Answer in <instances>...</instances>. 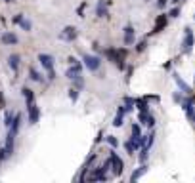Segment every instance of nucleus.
Instances as JSON below:
<instances>
[{
	"label": "nucleus",
	"mask_w": 195,
	"mask_h": 183,
	"mask_svg": "<svg viewBox=\"0 0 195 183\" xmlns=\"http://www.w3.org/2000/svg\"><path fill=\"white\" fill-rule=\"evenodd\" d=\"M84 65H86L88 71H98L101 61H100V57H96V55H84Z\"/></svg>",
	"instance_id": "obj_1"
},
{
	"label": "nucleus",
	"mask_w": 195,
	"mask_h": 183,
	"mask_svg": "<svg viewBox=\"0 0 195 183\" xmlns=\"http://www.w3.org/2000/svg\"><path fill=\"white\" fill-rule=\"evenodd\" d=\"M193 50V31L186 27V38H184V53H191Z\"/></svg>",
	"instance_id": "obj_2"
},
{
	"label": "nucleus",
	"mask_w": 195,
	"mask_h": 183,
	"mask_svg": "<svg viewBox=\"0 0 195 183\" xmlns=\"http://www.w3.org/2000/svg\"><path fill=\"white\" fill-rule=\"evenodd\" d=\"M27 111H29V124H37L38 122V117H40L38 107L34 105V103H31V105H27Z\"/></svg>",
	"instance_id": "obj_3"
},
{
	"label": "nucleus",
	"mask_w": 195,
	"mask_h": 183,
	"mask_svg": "<svg viewBox=\"0 0 195 183\" xmlns=\"http://www.w3.org/2000/svg\"><path fill=\"white\" fill-rule=\"evenodd\" d=\"M109 158H111V164H113V174H115V176H121V174H122V160L115 155V153H111Z\"/></svg>",
	"instance_id": "obj_4"
},
{
	"label": "nucleus",
	"mask_w": 195,
	"mask_h": 183,
	"mask_svg": "<svg viewBox=\"0 0 195 183\" xmlns=\"http://www.w3.org/2000/svg\"><path fill=\"white\" fill-rule=\"evenodd\" d=\"M80 73H82V65H80V63L77 61V63H71V69H67V73H65V76L73 80V78H75V76H78Z\"/></svg>",
	"instance_id": "obj_5"
},
{
	"label": "nucleus",
	"mask_w": 195,
	"mask_h": 183,
	"mask_svg": "<svg viewBox=\"0 0 195 183\" xmlns=\"http://www.w3.org/2000/svg\"><path fill=\"white\" fill-rule=\"evenodd\" d=\"M38 61H40V65L48 71V69H54V57L52 55H48V53H40L38 55Z\"/></svg>",
	"instance_id": "obj_6"
},
{
	"label": "nucleus",
	"mask_w": 195,
	"mask_h": 183,
	"mask_svg": "<svg viewBox=\"0 0 195 183\" xmlns=\"http://www.w3.org/2000/svg\"><path fill=\"white\" fill-rule=\"evenodd\" d=\"M172 78H174V82L180 86V90L184 92V94H188V96H189L191 92H193V90H191V86H188V84L182 80V76H178V73H172Z\"/></svg>",
	"instance_id": "obj_7"
},
{
	"label": "nucleus",
	"mask_w": 195,
	"mask_h": 183,
	"mask_svg": "<svg viewBox=\"0 0 195 183\" xmlns=\"http://www.w3.org/2000/svg\"><path fill=\"white\" fill-rule=\"evenodd\" d=\"M77 34H78V32H77V29H75V27H65V29H63V32H61V38H63V40H67V42H71V40H75V38H77Z\"/></svg>",
	"instance_id": "obj_8"
},
{
	"label": "nucleus",
	"mask_w": 195,
	"mask_h": 183,
	"mask_svg": "<svg viewBox=\"0 0 195 183\" xmlns=\"http://www.w3.org/2000/svg\"><path fill=\"white\" fill-rule=\"evenodd\" d=\"M19 126H21V114H14V120H11V124H10V134L17 135Z\"/></svg>",
	"instance_id": "obj_9"
},
{
	"label": "nucleus",
	"mask_w": 195,
	"mask_h": 183,
	"mask_svg": "<svg viewBox=\"0 0 195 183\" xmlns=\"http://www.w3.org/2000/svg\"><path fill=\"white\" fill-rule=\"evenodd\" d=\"M166 23H168V17H166V15H159L157 21H155V29H153V32H161V31L166 27Z\"/></svg>",
	"instance_id": "obj_10"
},
{
	"label": "nucleus",
	"mask_w": 195,
	"mask_h": 183,
	"mask_svg": "<svg viewBox=\"0 0 195 183\" xmlns=\"http://www.w3.org/2000/svg\"><path fill=\"white\" fill-rule=\"evenodd\" d=\"M136 36H134V29L128 25V27H124V44L128 46V44H134Z\"/></svg>",
	"instance_id": "obj_11"
},
{
	"label": "nucleus",
	"mask_w": 195,
	"mask_h": 183,
	"mask_svg": "<svg viewBox=\"0 0 195 183\" xmlns=\"http://www.w3.org/2000/svg\"><path fill=\"white\" fill-rule=\"evenodd\" d=\"M2 42H4V44H8V46H11V44H17V42H19V38L16 36L14 32H4V34H2Z\"/></svg>",
	"instance_id": "obj_12"
},
{
	"label": "nucleus",
	"mask_w": 195,
	"mask_h": 183,
	"mask_svg": "<svg viewBox=\"0 0 195 183\" xmlns=\"http://www.w3.org/2000/svg\"><path fill=\"white\" fill-rule=\"evenodd\" d=\"M105 0H100L98 2V6H96V14H98V17H107V8H105Z\"/></svg>",
	"instance_id": "obj_13"
},
{
	"label": "nucleus",
	"mask_w": 195,
	"mask_h": 183,
	"mask_svg": "<svg viewBox=\"0 0 195 183\" xmlns=\"http://www.w3.org/2000/svg\"><path fill=\"white\" fill-rule=\"evenodd\" d=\"M19 61H21V57H19L17 53H11V55L8 57V65L14 69V71H17V69H19Z\"/></svg>",
	"instance_id": "obj_14"
},
{
	"label": "nucleus",
	"mask_w": 195,
	"mask_h": 183,
	"mask_svg": "<svg viewBox=\"0 0 195 183\" xmlns=\"http://www.w3.org/2000/svg\"><path fill=\"white\" fill-rule=\"evenodd\" d=\"M21 92H23V97H25L27 105H31V103H34V94H33V90H31V88H27V86H25V88H23Z\"/></svg>",
	"instance_id": "obj_15"
},
{
	"label": "nucleus",
	"mask_w": 195,
	"mask_h": 183,
	"mask_svg": "<svg viewBox=\"0 0 195 183\" xmlns=\"http://www.w3.org/2000/svg\"><path fill=\"white\" fill-rule=\"evenodd\" d=\"M122 114H124V107H119V111H117V117H115V120H113V126H122Z\"/></svg>",
	"instance_id": "obj_16"
},
{
	"label": "nucleus",
	"mask_w": 195,
	"mask_h": 183,
	"mask_svg": "<svg viewBox=\"0 0 195 183\" xmlns=\"http://www.w3.org/2000/svg\"><path fill=\"white\" fill-rule=\"evenodd\" d=\"M29 74H31V80H37V82H42V74L37 71V69H29Z\"/></svg>",
	"instance_id": "obj_17"
},
{
	"label": "nucleus",
	"mask_w": 195,
	"mask_h": 183,
	"mask_svg": "<svg viewBox=\"0 0 195 183\" xmlns=\"http://www.w3.org/2000/svg\"><path fill=\"white\" fill-rule=\"evenodd\" d=\"M136 107L140 113H147V99H138L136 101Z\"/></svg>",
	"instance_id": "obj_18"
},
{
	"label": "nucleus",
	"mask_w": 195,
	"mask_h": 183,
	"mask_svg": "<svg viewBox=\"0 0 195 183\" xmlns=\"http://www.w3.org/2000/svg\"><path fill=\"white\" fill-rule=\"evenodd\" d=\"M144 174H145V166H140V168H138V170L134 172V174L130 176V179H132V181H136L138 177H140V176H144Z\"/></svg>",
	"instance_id": "obj_19"
},
{
	"label": "nucleus",
	"mask_w": 195,
	"mask_h": 183,
	"mask_svg": "<svg viewBox=\"0 0 195 183\" xmlns=\"http://www.w3.org/2000/svg\"><path fill=\"white\" fill-rule=\"evenodd\" d=\"M17 25H21V27H23V29H25V31H31V29H33V25H31V21H27V19H23V17L19 19V23H17Z\"/></svg>",
	"instance_id": "obj_20"
},
{
	"label": "nucleus",
	"mask_w": 195,
	"mask_h": 183,
	"mask_svg": "<svg viewBox=\"0 0 195 183\" xmlns=\"http://www.w3.org/2000/svg\"><path fill=\"white\" fill-rule=\"evenodd\" d=\"M69 99H71L73 103L78 99V90H77V88H71V90H69Z\"/></svg>",
	"instance_id": "obj_21"
},
{
	"label": "nucleus",
	"mask_w": 195,
	"mask_h": 183,
	"mask_svg": "<svg viewBox=\"0 0 195 183\" xmlns=\"http://www.w3.org/2000/svg\"><path fill=\"white\" fill-rule=\"evenodd\" d=\"M73 80H75V88H77V90H80V88L84 86V80H82V76H80V74H78V76H75Z\"/></svg>",
	"instance_id": "obj_22"
},
{
	"label": "nucleus",
	"mask_w": 195,
	"mask_h": 183,
	"mask_svg": "<svg viewBox=\"0 0 195 183\" xmlns=\"http://www.w3.org/2000/svg\"><path fill=\"white\" fill-rule=\"evenodd\" d=\"M124 111L128 113V111H132V105H134V99H130V97H124Z\"/></svg>",
	"instance_id": "obj_23"
},
{
	"label": "nucleus",
	"mask_w": 195,
	"mask_h": 183,
	"mask_svg": "<svg viewBox=\"0 0 195 183\" xmlns=\"http://www.w3.org/2000/svg\"><path fill=\"white\" fill-rule=\"evenodd\" d=\"M124 149H126L128 153H134V151H136V145H134V141H132V139H130V141H126V143H124Z\"/></svg>",
	"instance_id": "obj_24"
},
{
	"label": "nucleus",
	"mask_w": 195,
	"mask_h": 183,
	"mask_svg": "<svg viewBox=\"0 0 195 183\" xmlns=\"http://www.w3.org/2000/svg\"><path fill=\"white\" fill-rule=\"evenodd\" d=\"M11 120H14V114L11 113H6V117H4V124L10 128V124H11Z\"/></svg>",
	"instance_id": "obj_25"
},
{
	"label": "nucleus",
	"mask_w": 195,
	"mask_h": 183,
	"mask_svg": "<svg viewBox=\"0 0 195 183\" xmlns=\"http://www.w3.org/2000/svg\"><path fill=\"white\" fill-rule=\"evenodd\" d=\"M107 143H109L111 147H117V145H119V141H117V139H115V137H113V135H109V137H107Z\"/></svg>",
	"instance_id": "obj_26"
},
{
	"label": "nucleus",
	"mask_w": 195,
	"mask_h": 183,
	"mask_svg": "<svg viewBox=\"0 0 195 183\" xmlns=\"http://www.w3.org/2000/svg\"><path fill=\"white\" fill-rule=\"evenodd\" d=\"M168 15H172V17H178V15H180V8H172Z\"/></svg>",
	"instance_id": "obj_27"
},
{
	"label": "nucleus",
	"mask_w": 195,
	"mask_h": 183,
	"mask_svg": "<svg viewBox=\"0 0 195 183\" xmlns=\"http://www.w3.org/2000/svg\"><path fill=\"white\" fill-rule=\"evenodd\" d=\"M132 135H140V126H138V124L132 126Z\"/></svg>",
	"instance_id": "obj_28"
},
{
	"label": "nucleus",
	"mask_w": 195,
	"mask_h": 183,
	"mask_svg": "<svg viewBox=\"0 0 195 183\" xmlns=\"http://www.w3.org/2000/svg\"><path fill=\"white\" fill-rule=\"evenodd\" d=\"M4 158H8V155H6V149L2 147V149H0V162H2Z\"/></svg>",
	"instance_id": "obj_29"
},
{
	"label": "nucleus",
	"mask_w": 195,
	"mask_h": 183,
	"mask_svg": "<svg viewBox=\"0 0 195 183\" xmlns=\"http://www.w3.org/2000/svg\"><path fill=\"white\" fill-rule=\"evenodd\" d=\"M145 46H147L145 42H140V44H138V48H136V50H138V52H144V50H145Z\"/></svg>",
	"instance_id": "obj_30"
},
{
	"label": "nucleus",
	"mask_w": 195,
	"mask_h": 183,
	"mask_svg": "<svg viewBox=\"0 0 195 183\" xmlns=\"http://www.w3.org/2000/svg\"><path fill=\"white\" fill-rule=\"evenodd\" d=\"M147 126H151V128H153V124H155V118L153 117H147V122H145Z\"/></svg>",
	"instance_id": "obj_31"
},
{
	"label": "nucleus",
	"mask_w": 195,
	"mask_h": 183,
	"mask_svg": "<svg viewBox=\"0 0 195 183\" xmlns=\"http://www.w3.org/2000/svg\"><path fill=\"white\" fill-rule=\"evenodd\" d=\"M48 78H50V80H54V78H55V73H54V69H48Z\"/></svg>",
	"instance_id": "obj_32"
},
{
	"label": "nucleus",
	"mask_w": 195,
	"mask_h": 183,
	"mask_svg": "<svg viewBox=\"0 0 195 183\" xmlns=\"http://www.w3.org/2000/svg\"><path fill=\"white\" fill-rule=\"evenodd\" d=\"M84 8H86V4H82V6L78 8V15H80V17H82V14H84Z\"/></svg>",
	"instance_id": "obj_33"
},
{
	"label": "nucleus",
	"mask_w": 195,
	"mask_h": 183,
	"mask_svg": "<svg viewBox=\"0 0 195 183\" xmlns=\"http://www.w3.org/2000/svg\"><path fill=\"white\" fill-rule=\"evenodd\" d=\"M157 6H159V8H165V6H166V0H159Z\"/></svg>",
	"instance_id": "obj_34"
},
{
	"label": "nucleus",
	"mask_w": 195,
	"mask_h": 183,
	"mask_svg": "<svg viewBox=\"0 0 195 183\" xmlns=\"http://www.w3.org/2000/svg\"><path fill=\"white\" fill-rule=\"evenodd\" d=\"M2 107H4V96L0 94V109H2Z\"/></svg>",
	"instance_id": "obj_35"
},
{
	"label": "nucleus",
	"mask_w": 195,
	"mask_h": 183,
	"mask_svg": "<svg viewBox=\"0 0 195 183\" xmlns=\"http://www.w3.org/2000/svg\"><path fill=\"white\" fill-rule=\"evenodd\" d=\"M172 2H174V4H178V2H180V0H172Z\"/></svg>",
	"instance_id": "obj_36"
},
{
	"label": "nucleus",
	"mask_w": 195,
	"mask_h": 183,
	"mask_svg": "<svg viewBox=\"0 0 195 183\" xmlns=\"http://www.w3.org/2000/svg\"><path fill=\"white\" fill-rule=\"evenodd\" d=\"M4 2H14V0H4Z\"/></svg>",
	"instance_id": "obj_37"
}]
</instances>
